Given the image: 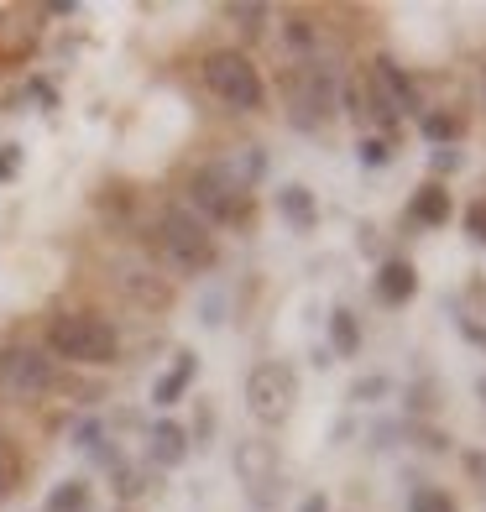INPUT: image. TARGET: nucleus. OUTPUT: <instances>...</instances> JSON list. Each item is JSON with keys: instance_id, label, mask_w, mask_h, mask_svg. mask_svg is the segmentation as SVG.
I'll use <instances>...</instances> for the list:
<instances>
[{"instance_id": "nucleus-13", "label": "nucleus", "mask_w": 486, "mask_h": 512, "mask_svg": "<svg viewBox=\"0 0 486 512\" xmlns=\"http://www.w3.org/2000/svg\"><path fill=\"white\" fill-rule=\"evenodd\" d=\"M277 215H283V225L293 230V236H309V230H319V199L304 189V183H283V189L272 194Z\"/></svg>"}, {"instance_id": "nucleus-11", "label": "nucleus", "mask_w": 486, "mask_h": 512, "mask_svg": "<svg viewBox=\"0 0 486 512\" xmlns=\"http://www.w3.org/2000/svg\"><path fill=\"white\" fill-rule=\"evenodd\" d=\"M419 298V267L408 262V256H387V262L377 267V304L387 309H403Z\"/></svg>"}, {"instance_id": "nucleus-29", "label": "nucleus", "mask_w": 486, "mask_h": 512, "mask_svg": "<svg viewBox=\"0 0 486 512\" xmlns=\"http://www.w3.org/2000/svg\"><path fill=\"white\" fill-rule=\"evenodd\" d=\"M16 481H21V465H16V455H11V460H0V502L16 497Z\"/></svg>"}, {"instance_id": "nucleus-9", "label": "nucleus", "mask_w": 486, "mask_h": 512, "mask_svg": "<svg viewBox=\"0 0 486 512\" xmlns=\"http://www.w3.org/2000/svg\"><path fill=\"white\" fill-rule=\"evenodd\" d=\"M230 465H236V481L246 486L251 507L267 512L277 497H283V460H277V445H267V439H241Z\"/></svg>"}, {"instance_id": "nucleus-33", "label": "nucleus", "mask_w": 486, "mask_h": 512, "mask_svg": "<svg viewBox=\"0 0 486 512\" xmlns=\"http://www.w3.org/2000/svg\"><path fill=\"white\" fill-rule=\"evenodd\" d=\"M0 460H11V439L6 434H0Z\"/></svg>"}, {"instance_id": "nucleus-14", "label": "nucleus", "mask_w": 486, "mask_h": 512, "mask_svg": "<svg viewBox=\"0 0 486 512\" xmlns=\"http://www.w3.org/2000/svg\"><path fill=\"white\" fill-rule=\"evenodd\" d=\"M189 429L183 424H173V418H157V424L147 429V460L152 465H162V471H173V465H183L189 460Z\"/></svg>"}, {"instance_id": "nucleus-19", "label": "nucleus", "mask_w": 486, "mask_h": 512, "mask_svg": "<svg viewBox=\"0 0 486 512\" xmlns=\"http://www.w3.org/2000/svg\"><path fill=\"white\" fill-rule=\"evenodd\" d=\"M89 502H95V492H89V481H58L48 502H42V512H89Z\"/></svg>"}, {"instance_id": "nucleus-23", "label": "nucleus", "mask_w": 486, "mask_h": 512, "mask_svg": "<svg viewBox=\"0 0 486 512\" xmlns=\"http://www.w3.org/2000/svg\"><path fill=\"white\" fill-rule=\"evenodd\" d=\"M356 162H361V168H387V162H392V142H387V136H361V142H356Z\"/></svg>"}, {"instance_id": "nucleus-6", "label": "nucleus", "mask_w": 486, "mask_h": 512, "mask_svg": "<svg viewBox=\"0 0 486 512\" xmlns=\"http://www.w3.org/2000/svg\"><path fill=\"white\" fill-rule=\"evenodd\" d=\"M246 408L267 429L288 424L293 408H298V371L288 361H257L246 377Z\"/></svg>"}, {"instance_id": "nucleus-4", "label": "nucleus", "mask_w": 486, "mask_h": 512, "mask_svg": "<svg viewBox=\"0 0 486 512\" xmlns=\"http://www.w3.org/2000/svg\"><path fill=\"white\" fill-rule=\"evenodd\" d=\"M189 215H199L204 225H246L251 220V189L246 183H236L220 162H210V168H199L189 178Z\"/></svg>"}, {"instance_id": "nucleus-1", "label": "nucleus", "mask_w": 486, "mask_h": 512, "mask_svg": "<svg viewBox=\"0 0 486 512\" xmlns=\"http://www.w3.org/2000/svg\"><path fill=\"white\" fill-rule=\"evenodd\" d=\"M152 246H157V256L168 262L178 277H199V272H210L215 267V236H210V225H204L199 215H189L183 204H168L157 215V225H152Z\"/></svg>"}, {"instance_id": "nucleus-20", "label": "nucleus", "mask_w": 486, "mask_h": 512, "mask_svg": "<svg viewBox=\"0 0 486 512\" xmlns=\"http://www.w3.org/2000/svg\"><path fill=\"white\" fill-rule=\"evenodd\" d=\"M220 168L236 183H246V189H257V178L267 173V157H262V147H241L236 157H220Z\"/></svg>"}, {"instance_id": "nucleus-18", "label": "nucleus", "mask_w": 486, "mask_h": 512, "mask_svg": "<svg viewBox=\"0 0 486 512\" xmlns=\"http://www.w3.org/2000/svg\"><path fill=\"white\" fill-rule=\"evenodd\" d=\"M330 356H361V319H356V309H335L330 314Z\"/></svg>"}, {"instance_id": "nucleus-3", "label": "nucleus", "mask_w": 486, "mask_h": 512, "mask_svg": "<svg viewBox=\"0 0 486 512\" xmlns=\"http://www.w3.org/2000/svg\"><path fill=\"white\" fill-rule=\"evenodd\" d=\"M283 100H288V126L324 131V126H330V115H335V105H340L335 74L324 63H293L283 74Z\"/></svg>"}, {"instance_id": "nucleus-35", "label": "nucleus", "mask_w": 486, "mask_h": 512, "mask_svg": "<svg viewBox=\"0 0 486 512\" xmlns=\"http://www.w3.org/2000/svg\"><path fill=\"white\" fill-rule=\"evenodd\" d=\"M481 398H486V377H481Z\"/></svg>"}, {"instance_id": "nucleus-31", "label": "nucleus", "mask_w": 486, "mask_h": 512, "mask_svg": "<svg viewBox=\"0 0 486 512\" xmlns=\"http://www.w3.org/2000/svg\"><path fill=\"white\" fill-rule=\"evenodd\" d=\"M460 335H466L471 345H481V351H486V324H481V319H466V314H460Z\"/></svg>"}, {"instance_id": "nucleus-2", "label": "nucleus", "mask_w": 486, "mask_h": 512, "mask_svg": "<svg viewBox=\"0 0 486 512\" xmlns=\"http://www.w3.org/2000/svg\"><path fill=\"white\" fill-rule=\"evenodd\" d=\"M48 351L68 366H110L121 356V335L100 314H58L48 324Z\"/></svg>"}, {"instance_id": "nucleus-30", "label": "nucleus", "mask_w": 486, "mask_h": 512, "mask_svg": "<svg viewBox=\"0 0 486 512\" xmlns=\"http://www.w3.org/2000/svg\"><path fill=\"white\" fill-rule=\"evenodd\" d=\"M429 168H434V178H439V173H455V168H460V152H455V147H439V152L429 157Z\"/></svg>"}, {"instance_id": "nucleus-22", "label": "nucleus", "mask_w": 486, "mask_h": 512, "mask_svg": "<svg viewBox=\"0 0 486 512\" xmlns=\"http://www.w3.org/2000/svg\"><path fill=\"white\" fill-rule=\"evenodd\" d=\"M408 512H455V497L445 492V486H413Z\"/></svg>"}, {"instance_id": "nucleus-28", "label": "nucleus", "mask_w": 486, "mask_h": 512, "mask_svg": "<svg viewBox=\"0 0 486 512\" xmlns=\"http://www.w3.org/2000/svg\"><path fill=\"white\" fill-rule=\"evenodd\" d=\"M466 236L486 246V199H476V204L466 209Z\"/></svg>"}, {"instance_id": "nucleus-32", "label": "nucleus", "mask_w": 486, "mask_h": 512, "mask_svg": "<svg viewBox=\"0 0 486 512\" xmlns=\"http://www.w3.org/2000/svg\"><path fill=\"white\" fill-rule=\"evenodd\" d=\"M298 512H330V502H324V492H309V497H304V507H298Z\"/></svg>"}, {"instance_id": "nucleus-7", "label": "nucleus", "mask_w": 486, "mask_h": 512, "mask_svg": "<svg viewBox=\"0 0 486 512\" xmlns=\"http://www.w3.org/2000/svg\"><path fill=\"white\" fill-rule=\"evenodd\" d=\"M58 387V361L37 345H0V398L37 403Z\"/></svg>"}, {"instance_id": "nucleus-17", "label": "nucleus", "mask_w": 486, "mask_h": 512, "mask_svg": "<svg viewBox=\"0 0 486 512\" xmlns=\"http://www.w3.org/2000/svg\"><path fill=\"white\" fill-rule=\"evenodd\" d=\"M419 131H424V142H434V147H455L460 136H466V115L460 110H424Z\"/></svg>"}, {"instance_id": "nucleus-24", "label": "nucleus", "mask_w": 486, "mask_h": 512, "mask_svg": "<svg viewBox=\"0 0 486 512\" xmlns=\"http://www.w3.org/2000/svg\"><path fill=\"white\" fill-rule=\"evenodd\" d=\"M387 392H392V382H387V377H361V382L351 387V403H382Z\"/></svg>"}, {"instance_id": "nucleus-15", "label": "nucleus", "mask_w": 486, "mask_h": 512, "mask_svg": "<svg viewBox=\"0 0 486 512\" xmlns=\"http://www.w3.org/2000/svg\"><path fill=\"white\" fill-rule=\"evenodd\" d=\"M450 215H455V199H450V189L439 178H424L419 189H413V199H408V220L413 225H429V230H439V225H450Z\"/></svg>"}, {"instance_id": "nucleus-27", "label": "nucleus", "mask_w": 486, "mask_h": 512, "mask_svg": "<svg viewBox=\"0 0 486 512\" xmlns=\"http://www.w3.org/2000/svg\"><path fill=\"white\" fill-rule=\"evenodd\" d=\"M21 162H27V152H21L16 142H6V147H0V183H11V178L21 173Z\"/></svg>"}, {"instance_id": "nucleus-16", "label": "nucleus", "mask_w": 486, "mask_h": 512, "mask_svg": "<svg viewBox=\"0 0 486 512\" xmlns=\"http://www.w3.org/2000/svg\"><path fill=\"white\" fill-rule=\"evenodd\" d=\"M37 48V27L27 11H0V63H27Z\"/></svg>"}, {"instance_id": "nucleus-21", "label": "nucleus", "mask_w": 486, "mask_h": 512, "mask_svg": "<svg viewBox=\"0 0 486 512\" xmlns=\"http://www.w3.org/2000/svg\"><path fill=\"white\" fill-rule=\"evenodd\" d=\"M267 6H246V0H241V6H225V21H230V27H241V37H262L267 32Z\"/></svg>"}, {"instance_id": "nucleus-8", "label": "nucleus", "mask_w": 486, "mask_h": 512, "mask_svg": "<svg viewBox=\"0 0 486 512\" xmlns=\"http://www.w3.org/2000/svg\"><path fill=\"white\" fill-rule=\"evenodd\" d=\"M366 95H372V105L387 115L392 126H403L408 115H424L419 84H413V74L392 53H377L372 63H366Z\"/></svg>"}, {"instance_id": "nucleus-25", "label": "nucleus", "mask_w": 486, "mask_h": 512, "mask_svg": "<svg viewBox=\"0 0 486 512\" xmlns=\"http://www.w3.org/2000/svg\"><path fill=\"white\" fill-rule=\"evenodd\" d=\"M283 32H288V42H293L298 53H309V48H319V32L309 27L304 16H288V27H283Z\"/></svg>"}, {"instance_id": "nucleus-26", "label": "nucleus", "mask_w": 486, "mask_h": 512, "mask_svg": "<svg viewBox=\"0 0 486 512\" xmlns=\"http://www.w3.org/2000/svg\"><path fill=\"white\" fill-rule=\"evenodd\" d=\"M74 445H79V450H89V455H95V450L105 445V424H100V418H89V424H79V429H74Z\"/></svg>"}, {"instance_id": "nucleus-5", "label": "nucleus", "mask_w": 486, "mask_h": 512, "mask_svg": "<svg viewBox=\"0 0 486 512\" xmlns=\"http://www.w3.org/2000/svg\"><path fill=\"white\" fill-rule=\"evenodd\" d=\"M204 84H210V95H215L220 105L241 110V115L262 110V100H267L257 63H251L246 53H236V48H215L210 58H204Z\"/></svg>"}, {"instance_id": "nucleus-34", "label": "nucleus", "mask_w": 486, "mask_h": 512, "mask_svg": "<svg viewBox=\"0 0 486 512\" xmlns=\"http://www.w3.org/2000/svg\"><path fill=\"white\" fill-rule=\"evenodd\" d=\"M481 95H486V68H481Z\"/></svg>"}, {"instance_id": "nucleus-10", "label": "nucleus", "mask_w": 486, "mask_h": 512, "mask_svg": "<svg viewBox=\"0 0 486 512\" xmlns=\"http://www.w3.org/2000/svg\"><path fill=\"white\" fill-rule=\"evenodd\" d=\"M115 288H121L131 304H142V309H168V304H173L168 277H157L152 267H136V262H121V267H115Z\"/></svg>"}, {"instance_id": "nucleus-12", "label": "nucleus", "mask_w": 486, "mask_h": 512, "mask_svg": "<svg viewBox=\"0 0 486 512\" xmlns=\"http://www.w3.org/2000/svg\"><path fill=\"white\" fill-rule=\"evenodd\" d=\"M194 377H199V356L183 345V351H173V366L152 382V403H157V408H178L183 398H189Z\"/></svg>"}]
</instances>
